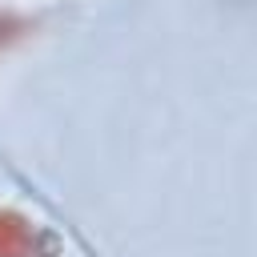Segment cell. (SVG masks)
<instances>
[{
    "label": "cell",
    "instance_id": "6da1fadb",
    "mask_svg": "<svg viewBox=\"0 0 257 257\" xmlns=\"http://www.w3.org/2000/svg\"><path fill=\"white\" fill-rule=\"evenodd\" d=\"M0 257H48V249H40V233L28 221L0 213Z\"/></svg>",
    "mask_w": 257,
    "mask_h": 257
}]
</instances>
